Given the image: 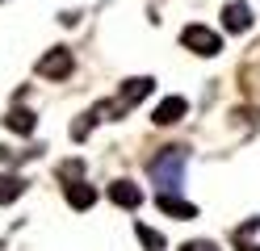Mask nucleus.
I'll use <instances>...</instances> for the list:
<instances>
[{
  "mask_svg": "<svg viewBox=\"0 0 260 251\" xmlns=\"http://www.w3.org/2000/svg\"><path fill=\"white\" fill-rule=\"evenodd\" d=\"M72 67H76L72 50H68V46H55V50H46V55L38 59V76H42V80H68Z\"/></svg>",
  "mask_w": 260,
  "mask_h": 251,
  "instance_id": "nucleus-3",
  "label": "nucleus"
},
{
  "mask_svg": "<svg viewBox=\"0 0 260 251\" xmlns=\"http://www.w3.org/2000/svg\"><path fill=\"white\" fill-rule=\"evenodd\" d=\"M181 176H185V147H164L151 159V180L164 189H181Z\"/></svg>",
  "mask_w": 260,
  "mask_h": 251,
  "instance_id": "nucleus-1",
  "label": "nucleus"
},
{
  "mask_svg": "<svg viewBox=\"0 0 260 251\" xmlns=\"http://www.w3.org/2000/svg\"><path fill=\"white\" fill-rule=\"evenodd\" d=\"M5 122H9V130H17V134H34V126H38V117L34 113H29V109H13L9 117H5Z\"/></svg>",
  "mask_w": 260,
  "mask_h": 251,
  "instance_id": "nucleus-9",
  "label": "nucleus"
},
{
  "mask_svg": "<svg viewBox=\"0 0 260 251\" xmlns=\"http://www.w3.org/2000/svg\"><path fill=\"white\" fill-rule=\"evenodd\" d=\"M181 251H218V247L210 243V239H189V243H185Z\"/></svg>",
  "mask_w": 260,
  "mask_h": 251,
  "instance_id": "nucleus-12",
  "label": "nucleus"
},
{
  "mask_svg": "<svg viewBox=\"0 0 260 251\" xmlns=\"http://www.w3.org/2000/svg\"><path fill=\"white\" fill-rule=\"evenodd\" d=\"M109 201L113 205H122V209H139L143 205V189L135 180H113L109 184Z\"/></svg>",
  "mask_w": 260,
  "mask_h": 251,
  "instance_id": "nucleus-4",
  "label": "nucleus"
},
{
  "mask_svg": "<svg viewBox=\"0 0 260 251\" xmlns=\"http://www.w3.org/2000/svg\"><path fill=\"white\" fill-rule=\"evenodd\" d=\"M222 29H226V33H243V29H252V9L243 5V0L226 5V9H222Z\"/></svg>",
  "mask_w": 260,
  "mask_h": 251,
  "instance_id": "nucleus-5",
  "label": "nucleus"
},
{
  "mask_svg": "<svg viewBox=\"0 0 260 251\" xmlns=\"http://www.w3.org/2000/svg\"><path fill=\"white\" fill-rule=\"evenodd\" d=\"M159 209H164L168 218H176V222H189V218H198V205H189V201H181L176 193H159Z\"/></svg>",
  "mask_w": 260,
  "mask_h": 251,
  "instance_id": "nucleus-7",
  "label": "nucleus"
},
{
  "mask_svg": "<svg viewBox=\"0 0 260 251\" xmlns=\"http://www.w3.org/2000/svg\"><path fill=\"white\" fill-rule=\"evenodd\" d=\"M181 46L185 50H193V55H218V50H222V38H218V33L214 29H206V25H185L181 29Z\"/></svg>",
  "mask_w": 260,
  "mask_h": 251,
  "instance_id": "nucleus-2",
  "label": "nucleus"
},
{
  "mask_svg": "<svg viewBox=\"0 0 260 251\" xmlns=\"http://www.w3.org/2000/svg\"><path fill=\"white\" fill-rule=\"evenodd\" d=\"M80 167H84V163H80V159H72V163H63V167H59V172H63V176H68V180H72V176H80Z\"/></svg>",
  "mask_w": 260,
  "mask_h": 251,
  "instance_id": "nucleus-13",
  "label": "nucleus"
},
{
  "mask_svg": "<svg viewBox=\"0 0 260 251\" xmlns=\"http://www.w3.org/2000/svg\"><path fill=\"white\" fill-rule=\"evenodd\" d=\"M135 234H139V243L147 247V251H164V247H168V243H164V234L151 230V226H135Z\"/></svg>",
  "mask_w": 260,
  "mask_h": 251,
  "instance_id": "nucleus-11",
  "label": "nucleus"
},
{
  "mask_svg": "<svg viewBox=\"0 0 260 251\" xmlns=\"http://www.w3.org/2000/svg\"><path fill=\"white\" fill-rule=\"evenodd\" d=\"M25 189H29V180H21V176L5 172V176H0V205H13V201H17Z\"/></svg>",
  "mask_w": 260,
  "mask_h": 251,
  "instance_id": "nucleus-8",
  "label": "nucleus"
},
{
  "mask_svg": "<svg viewBox=\"0 0 260 251\" xmlns=\"http://www.w3.org/2000/svg\"><path fill=\"white\" fill-rule=\"evenodd\" d=\"M185 109H189L185 96H168V100H159V109H155L151 122H155V126H176V122L185 117Z\"/></svg>",
  "mask_w": 260,
  "mask_h": 251,
  "instance_id": "nucleus-6",
  "label": "nucleus"
},
{
  "mask_svg": "<svg viewBox=\"0 0 260 251\" xmlns=\"http://www.w3.org/2000/svg\"><path fill=\"white\" fill-rule=\"evenodd\" d=\"M68 201H72V209H88L96 201V189L92 184H68Z\"/></svg>",
  "mask_w": 260,
  "mask_h": 251,
  "instance_id": "nucleus-10",
  "label": "nucleus"
}]
</instances>
